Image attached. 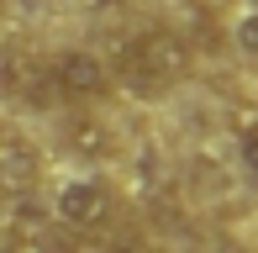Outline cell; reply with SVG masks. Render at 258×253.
<instances>
[{"instance_id": "obj_9", "label": "cell", "mask_w": 258, "mask_h": 253, "mask_svg": "<svg viewBox=\"0 0 258 253\" xmlns=\"http://www.w3.org/2000/svg\"><path fill=\"white\" fill-rule=\"evenodd\" d=\"M0 232H6V227H0Z\"/></svg>"}, {"instance_id": "obj_6", "label": "cell", "mask_w": 258, "mask_h": 253, "mask_svg": "<svg viewBox=\"0 0 258 253\" xmlns=\"http://www.w3.org/2000/svg\"><path fill=\"white\" fill-rule=\"evenodd\" d=\"M37 185H42V158H37V148H32L21 132L0 126V195L21 201V195H32Z\"/></svg>"}, {"instance_id": "obj_7", "label": "cell", "mask_w": 258, "mask_h": 253, "mask_svg": "<svg viewBox=\"0 0 258 253\" xmlns=\"http://www.w3.org/2000/svg\"><path fill=\"white\" fill-rule=\"evenodd\" d=\"M232 42H237L248 58H258V6H248L237 21H232Z\"/></svg>"}, {"instance_id": "obj_3", "label": "cell", "mask_w": 258, "mask_h": 253, "mask_svg": "<svg viewBox=\"0 0 258 253\" xmlns=\"http://www.w3.org/2000/svg\"><path fill=\"white\" fill-rule=\"evenodd\" d=\"M48 74H53V90H58V106H90V100H105L116 90L111 64L90 48L48 53Z\"/></svg>"}, {"instance_id": "obj_8", "label": "cell", "mask_w": 258, "mask_h": 253, "mask_svg": "<svg viewBox=\"0 0 258 253\" xmlns=\"http://www.w3.org/2000/svg\"><path fill=\"white\" fill-rule=\"evenodd\" d=\"M237 153H242V169H248V179H258V121H253V126H242Z\"/></svg>"}, {"instance_id": "obj_5", "label": "cell", "mask_w": 258, "mask_h": 253, "mask_svg": "<svg viewBox=\"0 0 258 253\" xmlns=\"http://www.w3.org/2000/svg\"><path fill=\"white\" fill-rule=\"evenodd\" d=\"M0 253H79V243L37 206H21L0 232Z\"/></svg>"}, {"instance_id": "obj_1", "label": "cell", "mask_w": 258, "mask_h": 253, "mask_svg": "<svg viewBox=\"0 0 258 253\" xmlns=\"http://www.w3.org/2000/svg\"><path fill=\"white\" fill-rule=\"evenodd\" d=\"M195 74V42L174 27H137L116 48L111 79L137 100H163Z\"/></svg>"}, {"instance_id": "obj_2", "label": "cell", "mask_w": 258, "mask_h": 253, "mask_svg": "<svg viewBox=\"0 0 258 253\" xmlns=\"http://www.w3.org/2000/svg\"><path fill=\"white\" fill-rule=\"evenodd\" d=\"M116 190L105 185V179H95V174H79V179H69V185H58V195H53V222L63 227L69 237H100V232H111L116 227Z\"/></svg>"}, {"instance_id": "obj_4", "label": "cell", "mask_w": 258, "mask_h": 253, "mask_svg": "<svg viewBox=\"0 0 258 253\" xmlns=\"http://www.w3.org/2000/svg\"><path fill=\"white\" fill-rule=\"evenodd\" d=\"M0 100L21 111H48L58 106V90L48 74V53H32V48H6L0 53Z\"/></svg>"}]
</instances>
